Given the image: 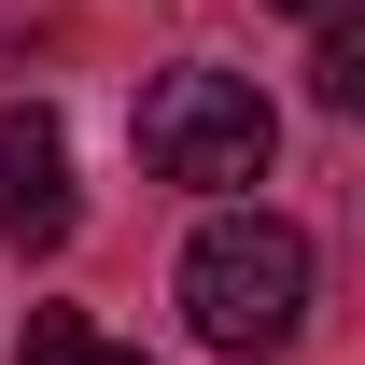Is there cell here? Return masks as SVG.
Returning a JSON list of instances; mask_svg holds the SVG:
<instances>
[{
	"label": "cell",
	"mask_w": 365,
	"mask_h": 365,
	"mask_svg": "<svg viewBox=\"0 0 365 365\" xmlns=\"http://www.w3.org/2000/svg\"><path fill=\"white\" fill-rule=\"evenodd\" d=\"M127 127H140V169L182 182V197H239V182H267V155H281V113L239 85V71H211V56H169Z\"/></svg>",
	"instance_id": "cell-2"
},
{
	"label": "cell",
	"mask_w": 365,
	"mask_h": 365,
	"mask_svg": "<svg viewBox=\"0 0 365 365\" xmlns=\"http://www.w3.org/2000/svg\"><path fill=\"white\" fill-rule=\"evenodd\" d=\"M29 365H155V351H127V337H98L85 309H29Z\"/></svg>",
	"instance_id": "cell-5"
},
{
	"label": "cell",
	"mask_w": 365,
	"mask_h": 365,
	"mask_svg": "<svg viewBox=\"0 0 365 365\" xmlns=\"http://www.w3.org/2000/svg\"><path fill=\"white\" fill-rule=\"evenodd\" d=\"M309 85H323V113H365V14H351V0H323V56H309Z\"/></svg>",
	"instance_id": "cell-4"
},
{
	"label": "cell",
	"mask_w": 365,
	"mask_h": 365,
	"mask_svg": "<svg viewBox=\"0 0 365 365\" xmlns=\"http://www.w3.org/2000/svg\"><path fill=\"white\" fill-rule=\"evenodd\" d=\"M71 225H85V197H71V127H56L43 98H14V113H0V239H14V253H56Z\"/></svg>",
	"instance_id": "cell-3"
},
{
	"label": "cell",
	"mask_w": 365,
	"mask_h": 365,
	"mask_svg": "<svg viewBox=\"0 0 365 365\" xmlns=\"http://www.w3.org/2000/svg\"><path fill=\"white\" fill-rule=\"evenodd\" d=\"M281 14H323V0H281Z\"/></svg>",
	"instance_id": "cell-6"
},
{
	"label": "cell",
	"mask_w": 365,
	"mask_h": 365,
	"mask_svg": "<svg viewBox=\"0 0 365 365\" xmlns=\"http://www.w3.org/2000/svg\"><path fill=\"white\" fill-rule=\"evenodd\" d=\"M182 323L225 365L295 351V323H309V239L281 225V211H211V225L182 239Z\"/></svg>",
	"instance_id": "cell-1"
}]
</instances>
